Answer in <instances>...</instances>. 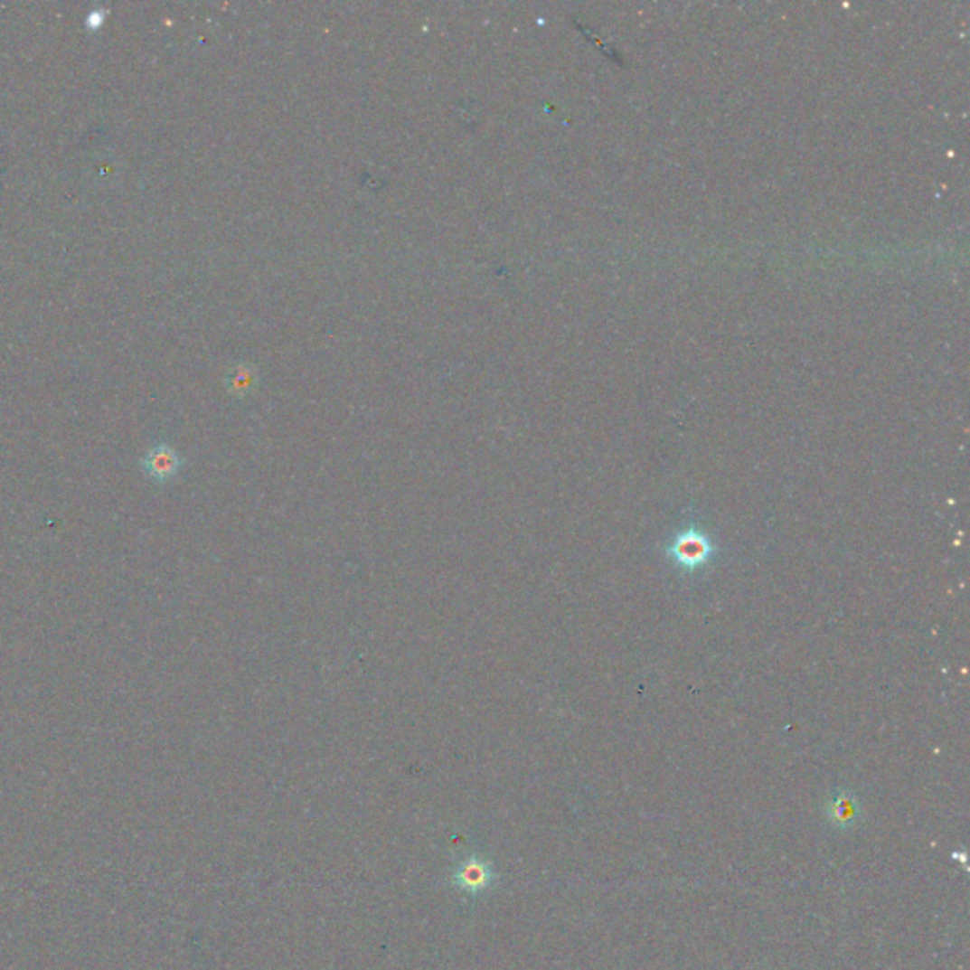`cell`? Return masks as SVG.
<instances>
[{
    "label": "cell",
    "instance_id": "277c9868",
    "mask_svg": "<svg viewBox=\"0 0 970 970\" xmlns=\"http://www.w3.org/2000/svg\"><path fill=\"white\" fill-rule=\"evenodd\" d=\"M256 383H259V375L250 364H237L226 375V385L233 397H247L254 391Z\"/></svg>",
    "mask_w": 970,
    "mask_h": 970
},
{
    "label": "cell",
    "instance_id": "5b68a950",
    "mask_svg": "<svg viewBox=\"0 0 970 970\" xmlns=\"http://www.w3.org/2000/svg\"><path fill=\"white\" fill-rule=\"evenodd\" d=\"M853 815H855V807L849 800H840V802L834 804V814H833L834 821L847 823V821L853 819Z\"/></svg>",
    "mask_w": 970,
    "mask_h": 970
},
{
    "label": "cell",
    "instance_id": "8992f818",
    "mask_svg": "<svg viewBox=\"0 0 970 970\" xmlns=\"http://www.w3.org/2000/svg\"><path fill=\"white\" fill-rule=\"evenodd\" d=\"M107 10L105 8H93L89 10V14L86 15V27L91 29V31H97L101 29L103 24L107 22Z\"/></svg>",
    "mask_w": 970,
    "mask_h": 970
},
{
    "label": "cell",
    "instance_id": "6da1fadb",
    "mask_svg": "<svg viewBox=\"0 0 970 970\" xmlns=\"http://www.w3.org/2000/svg\"><path fill=\"white\" fill-rule=\"evenodd\" d=\"M141 466L146 476L154 482H169L183 468V457L178 451L167 444H157L150 447L141 459Z\"/></svg>",
    "mask_w": 970,
    "mask_h": 970
},
{
    "label": "cell",
    "instance_id": "7a4b0ae2",
    "mask_svg": "<svg viewBox=\"0 0 970 970\" xmlns=\"http://www.w3.org/2000/svg\"><path fill=\"white\" fill-rule=\"evenodd\" d=\"M455 883L466 893H482L493 883V870L482 859L472 857L459 866L457 874H455Z\"/></svg>",
    "mask_w": 970,
    "mask_h": 970
},
{
    "label": "cell",
    "instance_id": "3957f363",
    "mask_svg": "<svg viewBox=\"0 0 970 970\" xmlns=\"http://www.w3.org/2000/svg\"><path fill=\"white\" fill-rule=\"evenodd\" d=\"M709 551H711L709 542L698 532L684 534V537H681L675 542V546H673V556L677 558L681 565H686V567L702 565L709 558Z\"/></svg>",
    "mask_w": 970,
    "mask_h": 970
}]
</instances>
